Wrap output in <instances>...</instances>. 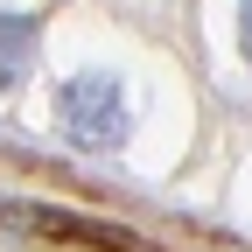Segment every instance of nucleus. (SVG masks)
Segmentation results:
<instances>
[{
	"label": "nucleus",
	"instance_id": "obj_1",
	"mask_svg": "<svg viewBox=\"0 0 252 252\" xmlns=\"http://www.w3.org/2000/svg\"><path fill=\"white\" fill-rule=\"evenodd\" d=\"M56 126L70 147H91V154H119L133 140V98L112 70H77L56 84Z\"/></svg>",
	"mask_w": 252,
	"mask_h": 252
},
{
	"label": "nucleus",
	"instance_id": "obj_2",
	"mask_svg": "<svg viewBox=\"0 0 252 252\" xmlns=\"http://www.w3.org/2000/svg\"><path fill=\"white\" fill-rule=\"evenodd\" d=\"M35 56H42V21L21 14V7H0V98L28 84Z\"/></svg>",
	"mask_w": 252,
	"mask_h": 252
},
{
	"label": "nucleus",
	"instance_id": "obj_3",
	"mask_svg": "<svg viewBox=\"0 0 252 252\" xmlns=\"http://www.w3.org/2000/svg\"><path fill=\"white\" fill-rule=\"evenodd\" d=\"M238 56L252 63V0H238Z\"/></svg>",
	"mask_w": 252,
	"mask_h": 252
}]
</instances>
